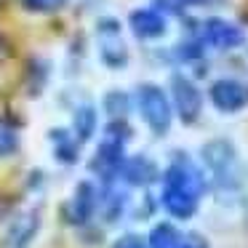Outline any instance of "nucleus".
Instances as JSON below:
<instances>
[{
    "label": "nucleus",
    "mask_w": 248,
    "mask_h": 248,
    "mask_svg": "<svg viewBox=\"0 0 248 248\" xmlns=\"http://www.w3.org/2000/svg\"><path fill=\"white\" fill-rule=\"evenodd\" d=\"M205 189L200 171L189 160H173L163 176V205L176 219H189L198 211V200Z\"/></svg>",
    "instance_id": "nucleus-1"
},
{
    "label": "nucleus",
    "mask_w": 248,
    "mask_h": 248,
    "mask_svg": "<svg viewBox=\"0 0 248 248\" xmlns=\"http://www.w3.org/2000/svg\"><path fill=\"white\" fill-rule=\"evenodd\" d=\"M136 99H139V112L144 118V123L155 134H166L171 128V118H173V107H171V99L166 96V91L155 83H144L136 91Z\"/></svg>",
    "instance_id": "nucleus-2"
},
{
    "label": "nucleus",
    "mask_w": 248,
    "mask_h": 248,
    "mask_svg": "<svg viewBox=\"0 0 248 248\" xmlns=\"http://www.w3.org/2000/svg\"><path fill=\"white\" fill-rule=\"evenodd\" d=\"M200 155H203L205 168L214 173L216 182L219 184H232V187H235V182H237V152H235V147H232L230 141L227 139L208 141V144L200 150Z\"/></svg>",
    "instance_id": "nucleus-3"
},
{
    "label": "nucleus",
    "mask_w": 248,
    "mask_h": 248,
    "mask_svg": "<svg viewBox=\"0 0 248 248\" xmlns=\"http://www.w3.org/2000/svg\"><path fill=\"white\" fill-rule=\"evenodd\" d=\"M96 40H99V56L107 67L118 70V67L128 64V48L120 38V24L115 19H102L96 24Z\"/></svg>",
    "instance_id": "nucleus-4"
},
{
    "label": "nucleus",
    "mask_w": 248,
    "mask_h": 248,
    "mask_svg": "<svg viewBox=\"0 0 248 248\" xmlns=\"http://www.w3.org/2000/svg\"><path fill=\"white\" fill-rule=\"evenodd\" d=\"M171 99L173 107H176L179 118L184 123H195L200 118V109H203V93L195 86L189 78L184 75H173L171 78Z\"/></svg>",
    "instance_id": "nucleus-5"
},
{
    "label": "nucleus",
    "mask_w": 248,
    "mask_h": 248,
    "mask_svg": "<svg viewBox=\"0 0 248 248\" xmlns=\"http://www.w3.org/2000/svg\"><path fill=\"white\" fill-rule=\"evenodd\" d=\"M208 99L219 112H237L248 104V86L232 78H221L211 86Z\"/></svg>",
    "instance_id": "nucleus-6"
},
{
    "label": "nucleus",
    "mask_w": 248,
    "mask_h": 248,
    "mask_svg": "<svg viewBox=\"0 0 248 248\" xmlns=\"http://www.w3.org/2000/svg\"><path fill=\"white\" fill-rule=\"evenodd\" d=\"M203 40L214 48H221V51H230V48H237V46L246 43V35L237 24L227 22V19H205L203 22Z\"/></svg>",
    "instance_id": "nucleus-7"
},
{
    "label": "nucleus",
    "mask_w": 248,
    "mask_h": 248,
    "mask_svg": "<svg viewBox=\"0 0 248 248\" xmlns=\"http://www.w3.org/2000/svg\"><path fill=\"white\" fill-rule=\"evenodd\" d=\"M123 144L125 141L104 136V141L99 144L96 155H93V171L102 173L104 179L120 173V168H123Z\"/></svg>",
    "instance_id": "nucleus-8"
},
{
    "label": "nucleus",
    "mask_w": 248,
    "mask_h": 248,
    "mask_svg": "<svg viewBox=\"0 0 248 248\" xmlns=\"http://www.w3.org/2000/svg\"><path fill=\"white\" fill-rule=\"evenodd\" d=\"M128 27L134 30L136 38L155 40L166 32V19H163V14H157L155 8H136L128 16Z\"/></svg>",
    "instance_id": "nucleus-9"
},
{
    "label": "nucleus",
    "mask_w": 248,
    "mask_h": 248,
    "mask_svg": "<svg viewBox=\"0 0 248 248\" xmlns=\"http://www.w3.org/2000/svg\"><path fill=\"white\" fill-rule=\"evenodd\" d=\"M96 187H93L91 182H80L75 189V195H72L70 200V216L72 221H78V224H83V221L91 219V214L96 211Z\"/></svg>",
    "instance_id": "nucleus-10"
},
{
    "label": "nucleus",
    "mask_w": 248,
    "mask_h": 248,
    "mask_svg": "<svg viewBox=\"0 0 248 248\" xmlns=\"http://www.w3.org/2000/svg\"><path fill=\"white\" fill-rule=\"evenodd\" d=\"M120 173H123L125 179H128L131 184H147L155 179V166H152L147 157H131V160L123 163V168H120Z\"/></svg>",
    "instance_id": "nucleus-11"
},
{
    "label": "nucleus",
    "mask_w": 248,
    "mask_h": 248,
    "mask_svg": "<svg viewBox=\"0 0 248 248\" xmlns=\"http://www.w3.org/2000/svg\"><path fill=\"white\" fill-rule=\"evenodd\" d=\"M51 139H54V155L59 157L62 163H72L78 157V144H80V141L72 139L70 131L56 128V131H51Z\"/></svg>",
    "instance_id": "nucleus-12"
},
{
    "label": "nucleus",
    "mask_w": 248,
    "mask_h": 248,
    "mask_svg": "<svg viewBox=\"0 0 248 248\" xmlns=\"http://www.w3.org/2000/svg\"><path fill=\"white\" fill-rule=\"evenodd\" d=\"M72 128H75V139L78 141H88L93 136V131H96V109L93 107H80L75 112V123H72Z\"/></svg>",
    "instance_id": "nucleus-13"
},
{
    "label": "nucleus",
    "mask_w": 248,
    "mask_h": 248,
    "mask_svg": "<svg viewBox=\"0 0 248 248\" xmlns=\"http://www.w3.org/2000/svg\"><path fill=\"white\" fill-rule=\"evenodd\" d=\"M179 243V232L173 224H168V221H163V224L152 227L150 232V243L147 246L150 248H173Z\"/></svg>",
    "instance_id": "nucleus-14"
},
{
    "label": "nucleus",
    "mask_w": 248,
    "mask_h": 248,
    "mask_svg": "<svg viewBox=\"0 0 248 248\" xmlns=\"http://www.w3.org/2000/svg\"><path fill=\"white\" fill-rule=\"evenodd\" d=\"M104 109L112 115V120L125 118V115H128V109H131L128 93H123V91H109L107 96H104Z\"/></svg>",
    "instance_id": "nucleus-15"
},
{
    "label": "nucleus",
    "mask_w": 248,
    "mask_h": 248,
    "mask_svg": "<svg viewBox=\"0 0 248 248\" xmlns=\"http://www.w3.org/2000/svg\"><path fill=\"white\" fill-rule=\"evenodd\" d=\"M27 11H38V14H48V11H59L67 6V0H22Z\"/></svg>",
    "instance_id": "nucleus-16"
},
{
    "label": "nucleus",
    "mask_w": 248,
    "mask_h": 248,
    "mask_svg": "<svg viewBox=\"0 0 248 248\" xmlns=\"http://www.w3.org/2000/svg\"><path fill=\"white\" fill-rule=\"evenodd\" d=\"M152 3H155L157 14H182L189 3H195V0H152Z\"/></svg>",
    "instance_id": "nucleus-17"
},
{
    "label": "nucleus",
    "mask_w": 248,
    "mask_h": 248,
    "mask_svg": "<svg viewBox=\"0 0 248 248\" xmlns=\"http://www.w3.org/2000/svg\"><path fill=\"white\" fill-rule=\"evenodd\" d=\"M19 141H16V134L8 128H0V157L11 155V152H16Z\"/></svg>",
    "instance_id": "nucleus-18"
},
{
    "label": "nucleus",
    "mask_w": 248,
    "mask_h": 248,
    "mask_svg": "<svg viewBox=\"0 0 248 248\" xmlns=\"http://www.w3.org/2000/svg\"><path fill=\"white\" fill-rule=\"evenodd\" d=\"M173 248H208V243H205L200 235H195V232H189V235L179 237V243H176Z\"/></svg>",
    "instance_id": "nucleus-19"
},
{
    "label": "nucleus",
    "mask_w": 248,
    "mask_h": 248,
    "mask_svg": "<svg viewBox=\"0 0 248 248\" xmlns=\"http://www.w3.org/2000/svg\"><path fill=\"white\" fill-rule=\"evenodd\" d=\"M112 248H147V246L141 243V237H136V235H123L120 240H115Z\"/></svg>",
    "instance_id": "nucleus-20"
},
{
    "label": "nucleus",
    "mask_w": 248,
    "mask_h": 248,
    "mask_svg": "<svg viewBox=\"0 0 248 248\" xmlns=\"http://www.w3.org/2000/svg\"><path fill=\"white\" fill-rule=\"evenodd\" d=\"M179 51H182V59H198V56H200V43L179 46Z\"/></svg>",
    "instance_id": "nucleus-21"
}]
</instances>
